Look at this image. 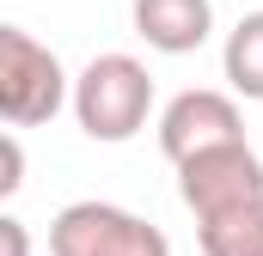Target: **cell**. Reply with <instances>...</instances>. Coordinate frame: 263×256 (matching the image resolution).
Returning <instances> with one entry per match:
<instances>
[{
    "label": "cell",
    "instance_id": "1",
    "mask_svg": "<svg viewBox=\"0 0 263 256\" xmlns=\"http://www.w3.org/2000/svg\"><path fill=\"white\" fill-rule=\"evenodd\" d=\"M147 116H153V73H147V61L110 49V55H92L73 73V122H80L86 140L123 146V140H135L147 128Z\"/></svg>",
    "mask_w": 263,
    "mask_h": 256
},
{
    "label": "cell",
    "instance_id": "2",
    "mask_svg": "<svg viewBox=\"0 0 263 256\" xmlns=\"http://www.w3.org/2000/svg\"><path fill=\"white\" fill-rule=\"evenodd\" d=\"M73 104V79L49 43H37L25 25H0V116L12 128H43L55 110Z\"/></svg>",
    "mask_w": 263,
    "mask_h": 256
},
{
    "label": "cell",
    "instance_id": "3",
    "mask_svg": "<svg viewBox=\"0 0 263 256\" xmlns=\"http://www.w3.org/2000/svg\"><path fill=\"white\" fill-rule=\"evenodd\" d=\"M49 256H172V244L117 201H67L49 220Z\"/></svg>",
    "mask_w": 263,
    "mask_h": 256
},
{
    "label": "cell",
    "instance_id": "4",
    "mask_svg": "<svg viewBox=\"0 0 263 256\" xmlns=\"http://www.w3.org/2000/svg\"><path fill=\"white\" fill-rule=\"evenodd\" d=\"M178 195L196 220L214 214H233L245 201H263V159L251 153V140H220V146H202L190 159H178Z\"/></svg>",
    "mask_w": 263,
    "mask_h": 256
},
{
    "label": "cell",
    "instance_id": "5",
    "mask_svg": "<svg viewBox=\"0 0 263 256\" xmlns=\"http://www.w3.org/2000/svg\"><path fill=\"white\" fill-rule=\"evenodd\" d=\"M245 134V110H239V92H214V86H190L178 92L165 110H159V153L178 165L202 146H220V140H239Z\"/></svg>",
    "mask_w": 263,
    "mask_h": 256
},
{
    "label": "cell",
    "instance_id": "6",
    "mask_svg": "<svg viewBox=\"0 0 263 256\" xmlns=\"http://www.w3.org/2000/svg\"><path fill=\"white\" fill-rule=\"evenodd\" d=\"M135 37L159 55H196L214 31V0H135Z\"/></svg>",
    "mask_w": 263,
    "mask_h": 256
},
{
    "label": "cell",
    "instance_id": "7",
    "mask_svg": "<svg viewBox=\"0 0 263 256\" xmlns=\"http://www.w3.org/2000/svg\"><path fill=\"white\" fill-rule=\"evenodd\" d=\"M220 73L239 98L263 104V12H245L233 31H227V49H220Z\"/></svg>",
    "mask_w": 263,
    "mask_h": 256
},
{
    "label": "cell",
    "instance_id": "8",
    "mask_svg": "<svg viewBox=\"0 0 263 256\" xmlns=\"http://www.w3.org/2000/svg\"><path fill=\"white\" fill-rule=\"evenodd\" d=\"M196 244H202V256H263V201L196 220Z\"/></svg>",
    "mask_w": 263,
    "mask_h": 256
},
{
    "label": "cell",
    "instance_id": "9",
    "mask_svg": "<svg viewBox=\"0 0 263 256\" xmlns=\"http://www.w3.org/2000/svg\"><path fill=\"white\" fill-rule=\"evenodd\" d=\"M25 189V146H18V128L0 134V195H18Z\"/></svg>",
    "mask_w": 263,
    "mask_h": 256
},
{
    "label": "cell",
    "instance_id": "10",
    "mask_svg": "<svg viewBox=\"0 0 263 256\" xmlns=\"http://www.w3.org/2000/svg\"><path fill=\"white\" fill-rule=\"evenodd\" d=\"M0 256H31V232H25V220H0Z\"/></svg>",
    "mask_w": 263,
    "mask_h": 256
}]
</instances>
